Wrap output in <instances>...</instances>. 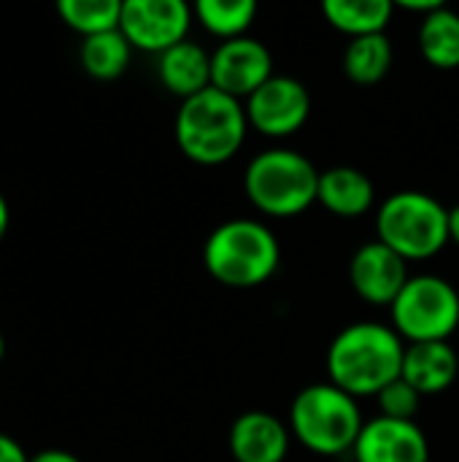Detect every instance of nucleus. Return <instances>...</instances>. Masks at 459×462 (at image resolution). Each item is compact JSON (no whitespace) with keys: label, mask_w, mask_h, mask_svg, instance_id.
<instances>
[{"label":"nucleus","mask_w":459,"mask_h":462,"mask_svg":"<svg viewBox=\"0 0 459 462\" xmlns=\"http://www.w3.org/2000/svg\"><path fill=\"white\" fill-rule=\"evenodd\" d=\"M403 338L395 328L379 322H354L344 328L327 349L330 384L352 398L379 395L387 384L400 379Z\"/></svg>","instance_id":"nucleus-1"},{"label":"nucleus","mask_w":459,"mask_h":462,"mask_svg":"<svg viewBox=\"0 0 459 462\" xmlns=\"http://www.w3.org/2000/svg\"><path fill=\"white\" fill-rule=\"evenodd\" d=\"M249 119L241 100L208 87L181 100L176 114V143L197 165H222L233 160L246 141Z\"/></svg>","instance_id":"nucleus-2"},{"label":"nucleus","mask_w":459,"mask_h":462,"mask_svg":"<svg viewBox=\"0 0 459 462\" xmlns=\"http://www.w3.org/2000/svg\"><path fill=\"white\" fill-rule=\"evenodd\" d=\"M203 263L219 284L252 290L279 271L281 246L268 225L257 219H230L206 238Z\"/></svg>","instance_id":"nucleus-3"},{"label":"nucleus","mask_w":459,"mask_h":462,"mask_svg":"<svg viewBox=\"0 0 459 462\" xmlns=\"http://www.w3.org/2000/svg\"><path fill=\"white\" fill-rule=\"evenodd\" d=\"M357 398L335 384H308L289 409V433L317 455H344L354 449L363 433Z\"/></svg>","instance_id":"nucleus-4"},{"label":"nucleus","mask_w":459,"mask_h":462,"mask_svg":"<svg viewBox=\"0 0 459 462\" xmlns=\"http://www.w3.org/2000/svg\"><path fill=\"white\" fill-rule=\"evenodd\" d=\"M243 187L257 211L298 217L317 203L319 171L295 149H268L246 165Z\"/></svg>","instance_id":"nucleus-5"},{"label":"nucleus","mask_w":459,"mask_h":462,"mask_svg":"<svg viewBox=\"0 0 459 462\" xmlns=\"http://www.w3.org/2000/svg\"><path fill=\"white\" fill-rule=\"evenodd\" d=\"M376 233L406 263L427 260L449 244V211L427 192H395L376 214Z\"/></svg>","instance_id":"nucleus-6"},{"label":"nucleus","mask_w":459,"mask_h":462,"mask_svg":"<svg viewBox=\"0 0 459 462\" xmlns=\"http://www.w3.org/2000/svg\"><path fill=\"white\" fill-rule=\"evenodd\" d=\"M390 309L395 333L411 344L449 341L459 328V292L441 276H411Z\"/></svg>","instance_id":"nucleus-7"},{"label":"nucleus","mask_w":459,"mask_h":462,"mask_svg":"<svg viewBox=\"0 0 459 462\" xmlns=\"http://www.w3.org/2000/svg\"><path fill=\"white\" fill-rule=\"evenodd\" d=\"M192 11L184 0H124L119 30L133 49L162 54L187 41Z\"/></svg>","instance_id":"nucleus-8"},{"label":"nucleus","mask_w":459,"mask_h":462,"mask_svg":"<svg viewBox=\"0 0 459 462\" xmlns=\"http://www.w3.org/2000/svg\"><path fill=\"white\" fill-rule=\"evenodd\" d=\"M249 127L271 138L298 133L311 114V95L303 81L292 76H271L246 103Z\"/></svg>","instance_id":"nucleus-9"},{"label":"nucleus","mask_w":459,"mask_h":462,"mask_svg":"<svg viewBox=\"0 0 459 462\" xmlns=\"http://www.w3.org/2000/svg\"><path fill=\"white\" fill-rule=\"evenodd\" d=\"M273 76V57L257 38L222 41L211 54V87L235 97L249 100Z\"/></svg>","instance_id":"nucleus-10"},{"label":"nucleus","mask_w":459,"mask_h":462,"mask_svg":"<svg viewBox=\"0 0 459 462\" xmlns=\"http://www.w3.org/2000/svg\"><path fill=\"white\" fill-rule=\"evenodd\" d=\"M349 279L363 300L373 306H392L411 276L398 252L381 241H371L354 252L349 263Z\"/></svg>","instance_id":"nucleus-11"},{"label":"nucleus","mask_w":459,"mask_h":462,"mask_svg":"<svg viewBox=\"0 0 459 462\" xmlns=\"http://www.w3.org/2000/svg\"><path fill=\"white\" fill-rule=\"evenodd\" d=\"M357 462H427L430 447L417 422L376 417L363 425L354 444Z\"/></svg>","instance_id":"nucleus-12"},{"label":"nucleus","mask_w":459,"mask_h":462,"mask_svg":"<svg viewBox=\"0 0 459 462\" xmlns=\"http://www.w3.org/2000/svg\"><path fill=\"white\" fill-rule=\"evenodd\" d=\"M289 425L268 411H246L230 428V455L235 462H284L289 452Z\"/></svg>","instance_id":"nucleus-13"},{"label":"nucleus","mask_w":459,"mask_h":462,"mask_svg":"<svg viewBox=\"0 0 459 462\" xmlns=\"http://www.w3.org/2000/svg\"><path fill=\"white\" fill-rule=\"evenodd\" d=\"M459 374L457 352L449 341H427V344H409L403 355L400 379H406L422 398L446 393Z\"/></svg>","instance_id":"nucleus-14"},{"label":"nucleus","mask_w":459,"mask_h":462,"mask_svg":"<svg viewBox=\"0 0 459 462\" xmlns=\"http://www.w3.org/2000/svg\"><path fill=\"white\" fill-rule=\"evenodd\" d=\"M157 73L168 92L189 100L211 87V54L192 41H181L160 54Z\"/></svg>","instance_id":"nucleus-15"},{"label":"nucleus","mask_w":459,"mask_h":462,"mask_svg":"<svg viewBox=\"0 0 459 462\" xmlns=\"http://www.w3.org/2000/svg\"><path fill=\"white\" fill-rule=\"evenodd\" d=\"M373 198H376L373 181L357 168L338 165V168L319 173L317 203H322L335 217H344V219L363 217L365 211H371Z\"/></svg>","instance_id":"nucleus-16"},{"label":"nucleus","mask_w":459,"mask_h":462,"mask_svg":"<svg viewBox=\"0 0 459 462\" xmlns=\"http://www.w3.org/2000/svg\"><path fill=\"white\" fill-rule=\"evenodd\" d=\"M419 51L438 70L459 68V14L441 5L419 24Z\"/></svg>","instance_id":"nucleus-17"},{"label":"nucleus","mask_w":459,"mask_h":462,"mask_svg":"<svg viewBox=\"0 0 459 462\" xmlns=\"http://www.w3.org/2000/svg\"><path fill=\"white\" fill-rule=\"evenodd\" d=\"M322 14L335 30L352 38H363L387 30L392 16V3L390 0H325Z\"/></svg>","instance_id":"nucleus-18"},{"label":"nucleus","mask_w":459,"mask_h":462,"mask_svg":"<svg viewBox=\"0 0 459 462\" xmlns=\"http://www.w3.org/2000/svg\"><path fill=\"white\" fill-rule=\"evenodd\" d=\"M130 51H133V46L122 35V30H108V32L84 38V43L78 49V60H81V68L92 79L114 81L127 70Z\"/></svg>","instance_id":"nucleus-19"},{"label":"nucleus","mask_w":459,"mask_h":462,"mask_svg":"<svg viewBox=\"0 0 459 462\" xmlns=\"http://www.w3.org/2000/svg\"><path fill=\"white\" fill-rule=\"evenodd\" d=\"M392 68V43L384 32L352 38L344 51V70L354 84H379Z\"/></svg>","instance_id":"nucleus-20"},{"label":"nucleus","mask_w":459,"mask_h":462,"mask_svg":"<svg viewBox=\"0 0 459 462\" xmlns=\"http://www.w3.org/2000/svg\"><path fill=\"white\" fill-rule=\"evenodd\" d=\"M197 22L216 38H243L257 16L254 0H200L195 5Z\"/></svg>","instance_id":"nucleus-21"},{"label":"nucleus","mask_w":459,"mask_h":462,"mask_svg":"<svg viewBox=\"0 0 459 462\" xmlns=\"http://www.w3.org/2000/svg\"><path fill=\"white\" fill-rule=\"evenodd\" d=\"M57 14L70 30L89 38V35H100L108 30H119L122 3L119 0H60Z\"/></svg>","instance_id":"nucleus-22"},{"label":"nucleus","mask_w":459,"mask_h":462,"mask_svg":"<svg viewBox=\"0 0 459 462\" xmlns=\"http://www.w3.org/2000/svg\"><path fill=\"white\" fill-rule=\"evenodd\" d=\"M376 398H379V409H381L379 417L403 420V422H414V417L419 411V403H422V395L406 379H395Z\"/></svg>","instance_id":"nucleus-23"},{"label":"nucleus","mask_w":459,"mask_h":462,"mask_svg":"<svg viewBox=\"0 0 459 462\" xmlns=\"http://www.w3.org/2000/svg\"><path fill=\"white\" fill-rule=\"evenodd\" d=\"M0 462H30V457L11 436L0 433Z\"/></svg>","instance_id":"nucleus-24"},{"label":"nucleus","mask_w":459,"mask_h":462,"mask_svg":"<svg viewBox=\"0 0 459 462\" xmlns=\"http://www.w3.org/2000/svg\"><path fill=\"white\" fill-rule=\"evenodd\" d=\"M30 462H81L76 455L65 452V449H43L35 457H30Z\"/></svg>","instance_id":"nucleus-25"},{"label":"nucleus","mask_w":459,"mask_h":462,"mask_svg":"<svg viewBox=\"0 0 459 462\" xmlns=\"http://www.w3.org/2000/svg\"><path fill=\"white\" fill-rule=\"evenodd\" d=\"M8 225H11V211H8L5 198L0 195V241H3V238H5V233H8Z\"/></svg>","instance_id":"nucleus-26"},{"label":"nucleus","mask_w":459,"mask_h":462,"mask_svg":"<svg viewBox=\"0 0 459 462\" xmlns=\"http://www.w3.org/2000/svg\"><path fill=\"white\" fill-rule=\"evenodd\" d=\"M449 241H454L459 246V206L449 211Z\"/></svg>","instance_id":"nucleus-27"},{"label":"nucleus","mask_w":459,"mask_h":462,"mask_svg":"<svg viewBox=\"0 0 459 462\" xmlns=\"http://www.w3.org/2000/svg\"><path fill=\"white\" fill-rule=\"evenodd\" d=\"M3 352H5V341H3V333H0V360H3Z\"/></svg>","instance_id":"nucleus-28"}]
</instances>
